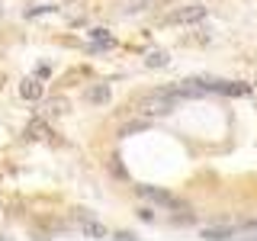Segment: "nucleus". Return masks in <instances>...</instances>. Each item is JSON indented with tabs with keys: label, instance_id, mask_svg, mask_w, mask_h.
Returning a JSON list of instances; mask_svg holds the SVG:
<instances>
[{
	"label": "nucleus",
	"instance_id": "f257e3e1",
	"mask_svg": "<svg viewBox=\"0 0 257 241\" xmlns=\"http://www.w3.org/2000/svg\"><path fill=\"white\" fill-rule=\"evenodd\" d=\"M135 109L145 112V116H164V112L174 109V96H167L164 90H155V93L142 96V100L135 103Z\"/></svg>",
	"mask_w": 257,
	"mask_h": 241
},
{
	"label": "nucleus",
	"instance_id": "f03ea898",
	"mask_svg": "<svg viewBox=\"0 0 257 241\" xmlns=\"http://www.w3.org/2000/svg\"><path fill=\"white\" fill-rule=\"evenodd\" d=\"M206 20V7H199V0L193 7H180V10H171L161 20V26H180V23H199Z\"/></svg>",
	"mask_w": 257,
	"mask_h": 241
},
{
	"label": "nucleus",
	"instance_id": "7ed1b4c3",
	"mask_svg": "<svg viewBox=\"0 0 257 241\" xmlns=\"http://www.w3.org/2000/svg\"><path fill=\"white\" fill-rule=\"evenodd\" d=\"M139 196L148 199V203H155V206H164V209H180V203H177L171 193H164L158 187H139Z\"/></svg>",
	"mask_w": 257,
	"mask_h": 241
},
{
	"label": "nucleus",
	"instance_id": "20e7f679",
	"mask_svg": "<svg viewBox=\"0 0 257 241\" xmlns=\"http://www.w3.org/2000/svg\"><path fill=\"white\" fill-rule=\"evenodd\" d=\"M26 139L29 142H48V139H52V129H48V123H45L42 116L32 119V123L26 126Z\"/></svg>",
	"mask_w": 257,
	"mask_h": 241
},
{
	"label": "nucleus",
	"instance_id": "39448f33",
	"mask_svg": "<svg viewBox=\"0 0 257 241\" xmlns=\"http://www.w3.org/2000/svg\"><path fill=\"white\" fill-rule=\"evenodd\" d=\"M20 96H23V100H42V80H39V77H26L20 84Z\"/></svg>",
	"mask_w": 257,
	"mask_h": 241
},
{
	"label": "nucleus",
	"instance_id": "423d86ee",
	"mask_svg": "<svg viewBox=\"0 0 257 241\" xmlns=\"http://www.w3.org/2000/svg\"><path fill=\"white\" fill-rule=\"evenodd\" d=\"M61 112H68V100H61V96H52V100H45V103H42L39 116L48 119V116H61Z\"/></svg>",
	"mask_w": 257,
	"mask_h": 241
},
{
	"label": "nucleus",
	"instance_id": "0eeeda50",
	"mask_svg": "<svg viewBox=\"0 0 257 241\" xmlns=\"http://www.w3.org/2000/svg\"><path fill=\"white\" fill-rule=\"evenodd\" d=\"M77 215H80V231H84L87 238H106V228H103L100 222H90L84 215V209H77Z\"/></svg>",
	"mask_w": 257,
	"mask_h": 241
},
{
	"label": "nucleus",
	"instance_id": "6e6552de",
	"mask_svg": "<svg viewBox=\"0 0 257 241\" xmlns=\"http://www.w3.org/2000/svg\"><path fill=\"white\" fill-rule=\"evenodd\" d=\"M87 103H96V106H103V103H109V87L106 84H93V87H87Z\"/></svg>",
	"mask_w": 257,
	"mask_h": 241
},
{
	"label": "nucleus",
	"instance_id": "1a4fd4ad",
	"mask_svg": "<svg viewBox=\"0 0 257 241\" xmlns=\"http://www.w3.org/2000/svg\"><path fill=\"white\" fill-rule=\"evenodd\" d=\"M145 64H148V68H167V64H171V55H167L164 48H155V52L145 55Z\"/></svg>",
	"mask_w": 257,
	"mask_h": 241
},
{
	"label": "nucleus",
	"instance_id": "9d476101",
	"mask_svg": "<svg viewBox=\"0 0 257 241\" xmlns=\"http://www.w3.org/2000/svg\"><path fill=\"white\" fill-rule=\"evenodd\" d=\"M90 39H93L96 48H112L116 45V39L109 36V29H90Z\"/></svg>",
	"mask_w": 257,
	"mask_h": 241
},
{
	"label": "nucleus",
	"instance_id": "9b49d317",
	"mask_svg": "<svg viewBox=\"0 0 257 241\" xmlns=\"http://www.w3.org/2000/svg\"><path fill=\"white\" fill-rule=\"evenodd\" d=\"M235 235V228H228V225H222V228H203V238H212V241H225Z\"/></svg>",
	"mask_w": 257,
	"mask_h": 241
},
{
	"label": "nucleus",
	"instance_id": "f8f14e48",
	"mask_svg": "<svg viewBox=\"0 0 257 241\" xmlns=\"http://www.w3.org/2000/svg\"><path fill=\"white\" fill-rule=\"evenodd\" d=\"M145 129H148V119H139V123H125L122 129H119V135H135V132H145Z\"/></svg>",
	"mask_w": 257,
	"mask_h": 241
},
{
	"label": "nucleus",
	"instance_id": "ddd939ff",
	"mask_svg": "<svg viewBox=\"0 0 257 241\" xmlns=\"http://www.w3.org/2000/svg\"><path fill=\"white\" fill-rule=\"evenodd\" d=\"M109 171L116 174V177H125V171H122V164H119V158H112V164H109Z\"/></svg>",
	"mask_w": 257,
	"mask_h": 241
}]
</instances>
